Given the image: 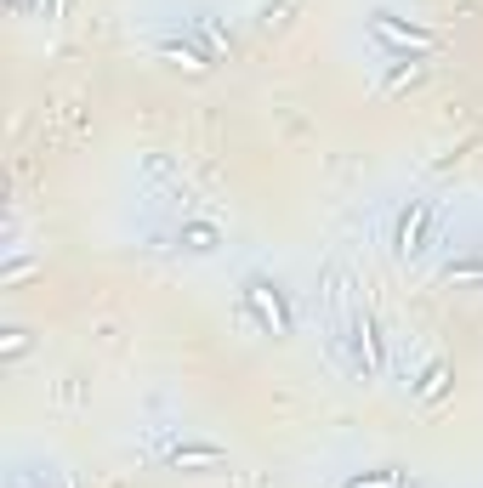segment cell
Segmentation results:
<instances>
[{
  "label": "cell",
  "mask_w": 483,
  "mask_h": 488,
  "mask_svg": "<svg viewBox=\"0 0 483 488\" xmlns=\"http://www.w3.org/2000/svg\"><path fill=\"white\" fill-rule=\"evenodd\" d=\"M370 29H375V40H387V46H398V52H432V46H438L427 29H404V24H392L387 12L370 17Z\"/></svg>",
  "instance_id": "6da1fadb"
},
{
  "label": "cell",
  "mask_w": 483,
  "mask_h": 488,
  "mask_svg": "<svg viewBox=\"0 0 483 488\" xmlns=\"http://www.w3.org/2000/svg\"><path fill=\"white\" fill-rule=\"evenodd\" d=\"M250 307H256L267 324H273V335H285V330H290V318H285V307H279V295H273L267 284H250Z\"/></svg>",
  "instance_id": "7a4b0ae2"
},
{
  "label": "cell",
  "mask_w": 483,
  "mask_h": 488,
  "mask_svg": "<svg viewBox=\"0 0 483 488\" xmlns=\"http://www.w3.org/2000/svg\"><path fill=\"white\" fill-rule=\"evenodd\" d=\"M227 455L211 449V443H188V449H171V465H222Z\"/></svg>",
  "instance_id": "3957f363"
},
{
  "label": "cell",
  "mask_w": 483,
  "mask_h": 488,
  "mask_svg": "<svg viewBox=\"0 0 483 488\" xmlns=\"http://www.w3.org/2000/svg\"><path fill=\"white\" fill-rule=\"evenodd\" d=\"M347 488H404V472H382V477H353Z\"/></svg>",
  "instance_id": "277c9868"
},
{
  "label": "cell",
  "mask_w": 483,
  "mask_h": 488,
  "mask_svg": "<svg viewBox=\"0 0 483 488\" xmlns=\"http://www.w3.org/2000/svg\"><path fill=\"white\" fill-rule=\"evenodd\" d=\"M421 222H427V205H415V216L404 222V250H415V239H421Z\"/></svg>",
  "instance_id": "5b68a950"
},
{
  "label": "cell",
  "mask_w": 483,
  "mask_h": 488,
  "mask_svg": "<svg viewBox=\"0 0 483 488\" xmlns=\"http://www.w3.org/2000/svg\"><path fill=\"white\" fill-rule=\"evenodd\" d=\"M159 52H165V57H171V62H182V69H194V74L205 69V62H199L194 52H188V46H159Z\"/></svg>",
  "instance_id": "8992f818"
},
{
  "label": "cell",
  "mask_w": 483,
  "mask_h": 488,
  "mask_svg": "<svg viewBox=\"0 0 483 488\" xmlns=\"http://www.w3.org/2000/svg\"><path fill=\"white\" fill-rule=\"evenodd\" d=\"M444 380H449L444 369H432V375H427V387H421V397H438V392H444Z\"/></svg>",
  "instance_id": "52a82bcc"
},
{
  "label": "cell",
  "mask_w": 483,
  "mask_h": 488,
  "mask_svg": "<svg viewBox=\"0 0 483 488\" xmlns=\"http://www.w3.org/2000/svg\"><path fill=\"white\" fill-rule=\"evenodd\" d=\"M449 279H483V267H449Z\"/></svg>",
  "instance_id": "ba28073f"
}]
</instances>
